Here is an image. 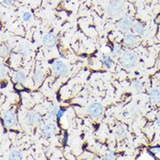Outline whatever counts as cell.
Segmentation results:
<instances>
[{
    "instance_id": "f1b7e54d",
    "label": "cell",
    "mask_w": 160,
    "mask_h": 160,
    "mask_svg": "<svg viewBox=\"0 0 160 160\" xmlns=\"http://www.w3.org/2000/svg\"><path fill=\"white\" fill-rule=\"evenodd\" d=\"M157 38H158V39H160V28H159V29H158V33H157Z\"/></svg>"
},
{
    "instance_id": "9c48e42d",
    "label": "cell",
    "mask_w": 160,
    "mask_h": 160,
    "mask_svg": "<svg viewBox=\"0 0 160 160\" xmlns=\"http://www.w3.org/2000/svg\"><path fill=\"white\" fill-rule=\"evenodd\" d=\"M132 25H133V20L130 17H128V16H126L124 19H122L121 21L119 22V28L123 31L130 29Z\"/></svg>"
},
{
    "instance_id": "ffe728a7",
    "label": "cell",
    "mask_w": 160,
    "mask_h": 160,
    "mask_svg": "<svg viewBox=\"0 0 160 160\" xmlns=\"http://www.w3.org/2000/svg\"><path fill=\"white\" fill-rule=\"evenodd\" d=\"M134 90H135L136 92H141L142 89V83L139 82V81H135L134 84Z\"/></svg>"
},
{
    "instance_id": "2e32d148",
    "label": "cell",
    "mask_w": 160,
    "mask_h": 160,
    "mask_svg": "<svg viewBox=\"0 0 160 160\" xmlns=\"http://www.w3.org/2000/svg\"><path fill=\"white\" fill-rule=\"evenodd\" d=\"M125 130L124 129L123 127H118L117 131H116V134L118 138H122V137H124L125 136Z\"/></svg>"
},
{
    "instance_id": "484cf974",
    "label": "cell",
    "mask_w": 160,
    "mask_h": 160,
    "mask_svg": "<svg viewBox=\"0 0 160 160\" xmlns=\"http://www.w3.org/2000/svg\"><path fill=\"white\" fill-rule=\"evenodd\" d=\"M119 52H120V47H119V46H118V47H117V46H116V47L112 50V53H115V54H117V53L118 54V53H119Z\"/></svg>"
},
{
    "instance_id": "30bf717a",
    "label": "cell",
    "mask_w": 160,
    "mask_h": 160,
    "mask_svg": "<svg viewBox=\"0 0 160 160\" xmlns=\"http://www.w3.org/2000/svg\"><path fill=\"white\" fill-rule=\"evenodd\" d=\"M150 102L152 103H158L160 102V90L159 89H153L149 95Z\"/></svg>"
},
{
    "instance_id": "cb8c5ba5",
    "label": "cell",
    "mask_w": 160,
    "mask_h": 160,
    "mask_svg": "<svg viewBox=\"0 0 160 160\" xmlns=\"http://www.w3.org/2000/svg\"><path fill=\"white\" fill-rule=\"evenodd\" d=\"M105 159H114L115 158V155H114V153L113 152H111V153H110V154H107L106 156H105V157H104Z\"/></svg>"
},
{
    "instance_id": "6da1fadb",
    "label": "cell",
    "mask_w": 160,
    "mask_h": 160,
    "mask_svg": "<svg viewBox=\"0 0 160 160\" xmlns=\"http://www.w3.org/2000/svg\"><path fill=\"white\" fill-rule=\"evenodd\" d=\"M124 12V5L121 1H119V0H114V1L110 2L107 8L108 14L113 17L120 16Z\"/></svg>"
},
{
    "instance_id": "d4e9b609",
    "label": "cell",
    "mask_w": 160,
    "mask_h": 160,
    "mask_svg": "<svg viewBox=\"0 0 160 160\" xmlns=\"http://www.w3.org/2000/svg\"><path fill=\"white\" fill-rule=\"evenodd\" d=\"M150 151L152 153H160V147H156V148H152L150 149Z\"/></svg>"
},
{
    "instance_id": "44dd1931",
    "label": "cell",
    "mask_w": 160,
    "mask_h": 160,
    "mask_svg": "<svg viewBox=\"0 0 160 160\" xmlns=\"http://www.w3.org/2000/svg\"><path fill=\"white\" fill-rule=\"evenodd\" d=\"M56 114H57V108H56V106L53 104V105H52V106L50 107V117H53Z\"/></svg>"
},
{
    "instance_id": "277c9868",
    "label": "cell",
    "mask_w": 160,
    "mask_h": 160,
    "mask_svg": "<svg viewBox=\"0 0 160 160\" xmlns=\"http://www.w3.org/2000/svg\"><path fill=\"white\" fill-rule=\"evenodd\" d=\"M104 111L103 106L100 103H92L89 107V113L93 118H99L102 116Z\"/></svg>"
},
{
    "instance_id": "e0dca14e",
    "label": "cell",
    "mask_w": 160,
    "mask_h": 160,
    "mask_svg": "<svg viewBox=\"0 0 160 160\" xmlns=\"http://www.w3.org/2000/svg\"><path fill=\"white\" fill-rule=\"evenodd\" d=\"M135 31L137 32V33H139V34H143L144 33V31H145V28H144V26L142 25V24H141V23H137L136 25H135Z\"/></svg>"
},
{
    "instance_id": "ba28073f",
    "label": "cell",
    "mask_w": 160,
    "mask_h": 160,
    "mask_svg": "<svg viewBox=\"0 0 160 160\" xmlns=\"http://www.w3.org/2000/svg\"><path fill=\"white\" fill-rule=\"evenodd\" d=\"M124 45L128 47H134L137 45L138 43V38L133 34H128L127 36L124 37Z\"/></svg>"
},
{
    "instance_id": "4316f807",
    "label": "cell",
    "mask_w": 160,
    "mask_h": 160,
    "mask_svg": "<svg viewBox=\"0 0 160 160\" xmlns=\"http://www.w3.org/2000/svg\"><path fill=\"white\" fill-rule=\"evenodd\" d=\"M3 2H4L6 5H11V4H13L14 0H3Z\"/></svg>"
},
{
    "instance_id": "8fae6325",
    "label": "cell",
    "mask_w": 160,
    "mask_h": 160,
    "mask_svg": "<svg viewBox=\"0 0 160 160\" xmlns=\"http://www.w3.org/2000/svg\"><path fill=\"white\" fill-rule=\"evenodd\" d=\"M43 78H44V73H43V71L42 70H37L35 72L34 76H33V80L35 82V85H38V84H40L42 82Z\"/></svg>"
},
{
    "instance_id": "d6986e66",
    "label": "cell",
    "mask_w": 160,
    "mask_h": 160,
    "mask_svg": "<svg viewBox=\"0 0 160 160\" xmlns=\"http://www.w3.org/2000/svg\"><path fill=\"white\" fill-rule=\"evenodd\" d=\"M8 54H9V49L6 46H2V47H1V56L6 57Z\"/></svg>"
},
{
    "instance_id": "8992f818",
    "label": "cell",
    "mask_w": 160,
    "mask_h": 160,
    "mask_svg": "<svg viewBox=\"0 0 160 160\" xmlns=\"http://www.w3.org/2000/svg\"><path fill=\"white\" fill-rule=\"evenodd\" d=\"M57 131V128L53 124H48L46 125H45V127L42 130V134L44 135V137L49 138L52 137Z\"/></svg>"
},
{
    "instance_id": "5b68a950",
    "label": "cell",
    "mask_w": 160,
    "mask_h": 160,
    "mask_svg": "<svg viewBox=\"0 0 160 160\" xmlns=\"http://www.w3.org/2000/svg\"><path fill=\"white\" fill-rule=\"evenodd\" d=\"M43 44L47 46V47H53L55 44H56V41H57V38H56V36L53 33H48L46 35H45L43 37Z\"/></svg>"
},
{
    "instance_id": "83f0119b",
    "label": "cell",
    "mask_w": 160,
    "mask_h": 160,
    "mask_svg": "<svg viewBox=\"0 0 160 160\" xmlns=\"http://www.w3.org/2000/svg\"><path fill=\"white\" fill-rule=\"evenodd\" d=\"M156 123H157V125L160 127V113L157 115V119H156Z\"/></svg>"
},
{
    "instance_id": "3957f363",
    "label": "cell",
    "mask_w": 160,
    "mask_h": 160,
    "mask_svg": "<svg viewBox=\"0 0 160 160\" xmlns=\"http://www.w3.org/2000/svg\"><path fill=\"white\" fill-rule=\"evenodd\" d=\"M52 70L53 72L57 76H66L68 73V68L67 66L60 60H55L52 65Z\"/></svg>"
},
{
    "instance_id": "603a6c76",
    "label": "cell",
    "mask_w": 160,
    "mask_h": 160,
    "mask_svg": "<svg viewBox=\"0 0 160 160\" xmlns=\"http://www.w3.org/2000/svg\"><path fill=\"white\" fill-rule=\"evenodd\" d=\"M30 18H31V14H30L29 13H25V14H23V17H22L23 21H25L30 20Z\"/></svg>"
},
{
    "instance_id": "7a4b0ae2",
    "label": "cell",
    "mask_w": 160,
    "mask_h": 160,
    "mask_svg": "<svg viewBox=\"0 0 160 160\" xmlns=\"http://www.w3.org/2000/svg\"><path fill=\"white\" fill-rule=\"evenodd\" d=\"M121 64L125 69H132L136 64V56L133 53H125L121 58Z\"/></svg>"
},
{
    "instance_id": "9a60e30c",
    "label": "cell",
    "mask_w": 160,
    "mask_h": 160,
    "mask_svg": "<svg viewBox=\"0 0 160 160\" xmlns=\"http://www.w3.org/2000/svg\"><path fill=\"white\" fill-rule=\"evenodd\" d=\"M28 121L32 124L37 123V122L39 123V117H38V115H37L36 113H30L28 115Z\"/></svg>"
},
{
    "instance_id": "7402d4cb",
    "label": "cell",
    "mask_w": 160,
    "mask_h": 160,
    "mask_svg": "<svg viewBox=\"0 0 160 160\" xmlns=\"http://www.w3.org/2000/svg\"><path fill=\"white\" fill-rule=\"evenodd\" d=\"M64 112H65V110H64L63 109H60V110H59L57 111V114H56V116H57L58 119H60V118L63 117V115H64Z\"/></svg>"
},
{
    "instance_id": "ac0fdd59",
    "label": "cell",
    "mask_w": 160,
    "mask_h": 160,
    "mask_svg": "<svg viewBox=\"0 0 160 160\" xmlns=\"http://www.w3.org/2000/svg\"><path fill=\"white\" fill-rule=\"evenodd\" d=\"M6 75H7V69H6V67L4 65V64L2 63L1 64V78L2 79L6 78Z\"/></svg>"
},
{
    "instance_id": "4fadbf2b",
    "label": "cell",
    "mask_w": 160,
    "mask_h": 160,
    "mask_svg": "<svg viewBox=\"0 0 160 160\" xmlns=\"http://www.w3.org/2000/svg\"><path fill=\"white\" fill-rule=\"evenodd\" d=\"M102 62H103V65L107 68H112L113 67V60L109 56H104Z\"/></svg>"
},
{
    "instance_id": "52a82bcc",
    "label": "cell",
    "mask_w": 160,
    "mask_h": 160,
    "mask_svg": "<svg viewBox=\"0 0 160 160\" xmlns=\"http://www.w3.org/2000/svg\"><path fill=\"white\" fill-rule=\"evenodd\" d=\"M4 121L6 126L11 127L15 123V114L13 110H8L4 115Z\"/></svg>"
},
{
    "instance_id": "7c38bea8",
    "label": "cell",
    "mask_w": 160,
    "mask_h": 160,
    "mask_svg": "<svg viewBox=\"0 0 160 160\" xmlns=\"http://www.w3.org/2000/svg\"><path fill=\"white\" fill-rule=\"evenodd\" d=\"M27 76L23 71H18L17 73H15L14 75V80L18 83H23L26 81Z\"/></svg>"
},
{
    "instance_id": "5bb4252c",
    "label": "cell",
    "mask_w": 160,
    "mask_h": 160,
    "mask_svg": "<svg viewBox=\"0 0 160 160\" xmlns=\"http://www.w3.org/2000/svg\"><path fill=\"white\" fill-rule=\"evenodd\" d=\"M9 159H21L22 158V153L19 150H14L11 152L9 155Z\"/></svg>"
}]
</instances>
